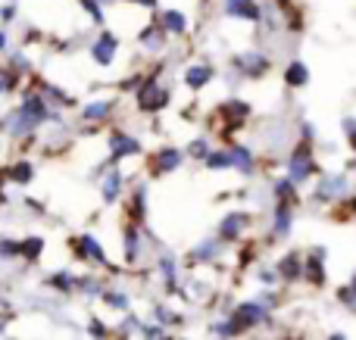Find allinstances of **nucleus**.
Listing matches in <instances>:
<instances>
[{"mask_svg": "<svg viewBox=\"0 0 356 340\" xmlns=\"http://www.w3.org/2000/svg\"><path fill=\"white\" fill-rule=\"evenodd\" d=\"M313 169V156H309V147H297V153L291 156V178L303 181Z\"/></svg>", "mask_w": 356, "mask_h": 340, "instance_id": "obj_1", "label": "nucleus"}, {"mask_svg": "<svg viewBox=\"0 0 356 340\" xmlns=\"http://www.w3.org/2000/svg\"><path fill=\"white\" fill-rule=\"evenodd\" d=\"M225 12L241 19H259V6L253 0H225Z\"/></svg>", "mask_w": 356, "mask_h": 340, "instance_id": "obj_2", "label": "nucleus"}, {"mask_svg": "<svg viewBox=\"0 0 356 340\" xmlns=\"http://www.w3.org/2000/svg\"><path fill=\"white\" fill-rule=\"evenodd\" d=\"M113 56H116V37H113V35H104L97 44H94V60H97L100 66H110Z\"/></svg>", "mask_w": 356, "mask_h": 340, "instance_id": "obj_3", "label": "nucleus"}, {"mask_svg": "<svg viewBox=\"0 0 356 340\" xmlns=\"http://www.w3.org/2000/svg\"><path fill=\"white\" fill-rule=\"evenodd\" d=\"M347 194V178H332V175H325L319 185V200H328V197H344Z\"/></svg>", "mask_w": 356, "mask_h": 340, "instance_id": "obj_4", "label": "nucleus"}, {"mask_svg": "<svg viewBox=\"0 0 356 340\" xmlns=\"http://www.w3.org/2000/svg\"><path fill=\"white\" fill-rule=\"evenodd\" d=\"M141 106L144 110H160V106H166V91H160L156 81H150V85L141 91Z\"/></svg>", "mask_w": 356, "mask_h": 340, "instance_id": "obj_5", "label": "nucleus"}, {"mask_svg": "<svg viewBox=\"0 0 356 340\" xmlns=\"http://www.w3.org/2000/svg\"><path fill=\"white\" fill-rule=\"evenodd\" d=\"M238 66H244V72L250 75V78H257L259 72H266V69H269V60H266V56H259V53H247V56H241V60H238Z\"/></svg>", "mask_w": 356, "mask_h": 340, "instance_id": "obj_6", "label": "nucleus"}, {"mask_svg": "<svg viewBox=\"0 0 356 340\" xmlns=\"http://www.w3.org/2000/svg\"><path fill=\"white\" fill-rule=\"evenodd\" d=\"M110 147H113V156H129V153H138L141 144H138L135 137H129V135H113Z\"/></svg>", "mask_w": 356, "mask_h": 340, "instance_id": "obj_7", "label": "nucleus"}, {"mask_svg": "<svg viewBox=\"0 0 356 340\" xmlns=\"http://www.w3.org/2000/svg\"><path fill=\"white\" fill-rule=\"evenodd\" d=\"M284 81H288L291 87H303L309 81V69L303 66V62H291L288 72H284Z\"/></svg>", "mask_w": 356, "mask_h": 340, "instance_id": "obj_8", "label": "nucleus"}, {"mask_svg": "<svg viewBox=\"0 0 356 340\" xmlns=\"http://www.w3.org/2000/svg\"><path fill=\"white\" fill-rule=\"evenodd\" d=\"M209 78H213V69L209 66H194V69H188V75H184V81H188L194 91L203 85H209Z\"/></svg>", "mask_w": 356, "mask_h": 340, "instance_id": "obj_9", "label": "nucleus"}, {"mask_svg": "<svg viewBox=\"0 0 356 340\" xmlns=\"http://www.w3.org/2000/svg\"><path fill=\"white\" fill-rule=\"evenodd\" d=\"M178 162H181V153L178 150H172V147H166L160 156H156V172H172V169H178Z\"/></svg>", "mask_w": 356, "mask_h": 340, "instance_id": "obj_10", "label": "nucleus"}, {"mask_svg": "<svg viewBox=\"0 0 356 340\" xmlns=\"http://www.w3.org/2000/svg\"><path fill=\"white\" fill-rule=\"evenodd\" d=\"M163 28H166V31H175V35H181V31L188 28V19H184L178 10H169V12H163Z\"/></svg>", "mask_w": 356, "mask_h": 340, "instance_id": "obj_11", "label": "nucleus"}, {"mask_svg": "<svg viewBox=\"0 0 356 340\" xmlns=\"http://www.w3.org/2000/svg\"><path fill=\"white\" fill-rule=\"evenodd\" d=\"M244 222H247V216H228L225 222H222V237H228V241H232V237H238L241 231H244Z\"/></svg>", "mask_w": 356, "mask_h": 340, "instance_id": "obj_12", "label": "nucleus"}, {"mask_svg": "<svg viewBox=\"0 0 356 340\" xmlns=\"http://www.w3.org/2000/svg\"><path fill=\"white\" fill-rule=\"evenodd\" d=\"M228 156H232V166H238L244 175L253 169V156H250V150H247V147H234Z\"/></svg>", "mask_w": 356, "mask_h": 340, "instance_id": "obj_13", "label": "nucleus"}, {"mask_svg": "<svg viewBox=\"0 0 356 340\" xmlns=\"http://www.w3.org/2000/svg\"><path fill=\"white\" fill-rule=\"evenodd\" d=\"M79 247H85V250H81V256H88V260H97V262L106 260V256H104V247H100L94 237H79Z\"/></svg>", "mask_w": 356, "mask_h": 340, "instance_id": "obj_14", "label": "nucleus"}, {"mask_svg": "<svg viewBox=\"0 0 356 340\" xmlns=\"http://www.w3.org/2000/svg\"><path fill=\"white\" fill-rule=\"evenodd\" d=\"M119 187H122V175H119V172H110V175H106V181H104V197H106V203H113V200L119 197Z\"/></svg>", "mask_w": 356, "mask_h": 340, "instance_id": "obj_15", "label": "nucleus"}, {"mask_svg": "<svg viewBox=\"0 0 356 340\" xmlns=\"http://www.w3.org/2000/svg\"><path fill=\"white\" fill-rule=\"evenodd\" d=\"M110 110H113V103H110V100H100V103L85 106V116H88V119H104Z\"/></svg>", "mask_w": 356, "mask_h": 340, "instance_id": "obj_16", "label": "nucleus"}, {"mask_svg": "<svg viewBox=\"0 0 356 340\" xmlns=\"http://www.w3.org/2000/svg\"><path fill=\"white\" fill-rule=\"evenodd\" d=\"M125 256H129V260H138V256H141V241H138L135 231L125 235Z\"/></svg>", "mask_w": 356, "mask_h": 340, "instance_id": "obj_17", "label": "nucleus"}, {"mask_svg": "<svg viewBox=\"0 0 356 340\" xmlns=\"http://www.w3.org/2000/svg\"><path fill=\"white\" fill-rule=\"evenodd\" d=\"M288 231H291V212L282 206V210H278V219H275V235L282 237V235H288Z\"/></svg>", "mask_w": 356, "mask_h": 340, "instance_id": "obj_18", "label": "nucleus"}, {"mask_svg": "<svg viewBox=\"0 0 356 340\" xmlns=\"http://www.w3.org/2000/svg\"><path fill=\"white\" fill-rule=\"evenodd\" d=\"M207 166H213V169L232 166V156H228V153H209V156H207Z\"/></svg>", "mask_w": 356, "mask_h": 340, "instance_id": "obj_19", "label": "nucleus"}, {"mask_svg": "<svg viewBox=\"0 0 356 340\" xmlns=\"http://www.w3.org/2000/svg\"><path fill=\"white\" fill-rule=\"evenodd\" d=\"M156 28H160V25H156ZM156 28L144 31V44H147V47H154V50H160V44H163V35H156Z\"/></svg>", "mask_w": 356, "mask_h": 340, "instance_id": "obj_20", "label": "nucleus"}, {"mask_svg": "<svg viewBox=\"0 0 356 340\" xmlns=\"http://www.w3.org/2000/svg\"><path fill=\"white\" fill-rule=\"evenodd\" d=\"M106 303L116 306V309H125V306H129V300H125V294H106Z\"/></svg>", "mask_w": 356, "mask_h": 340, "instance_id": "obj_21", "label": "nucleus"}, {"mask_svg": "<svg viewBox=\"0 0 356 340\" xmlns=\"http://www.w3.org/2000/svg\"><path fill=\"white\" fill-rule=\"evenodd\" d=\"M13 85H16V78H13V75L6 72V69H0V94H6Z\"/></svg>", "mask_w": 356, "mask_h": 340, "instance_id": "obj_22", "label": "nucleus"}, {"mask_svg": "<svg viewBox=\"0 0 356 340\" xmlns=\"http://www.w3.org/2000/svg\"><path fill=\"white\" fill-rule=\"evenodd\" d=\"M81 6H85V10H88V12H91V16H94V19H97V22H100V19H104V16H100V6H97V3H94V0H81Z\"/></svg>", "mask_w": 356, "mask_h": 340, "instance_id": "obj_23", "label": "nucleus"}, {"mask_svg": "<svg viewBox=\"0 0 356 340\" xmlns=\"http://www.w3.org/2000/svg\"><path fill=\"white\" fill-rule=\"evenodd\" d=\"M282 272H288V278H297V260H288V262H282Z\"/></svg>", "mask_w": 356, "mask_h": 340, "instance_id": "obj_24", "label": "nucleus"}, {"mask_svg": "<svg viewBox=\"0 0 356 340\" xmlns=\"http://www.w3.org/2000/svg\"><path fill=\"white\" fill-rule=\"evenodd\" d=\"M16 181H29L31 178V166H16V175H13Z\"/></svg>", "mask_w": 356, "mask_h": 340, "instance_id": "obj_25", "label": "nucleus"}, {"mask_svg": "<svg viewBox=\"0 0 356 340\" xmlns=\"http://www.w3.org/2000/svg\"><path fill=\"white\" fill-rule=\"evenodd\" d=\"M207 256H209V260H213V256H216V244H203V247H200V253H197V260H207Z\"/></svg>", "mask_w": 356, "mask_h": 340, "instance_id": "obj_26", "label": "nucleus"}, {"mask_svg": "<svg viewBox=\"0 0 356 340\" xmlns=\"http://www.w3.org/2000/svg\"><path fill=\"white\" fill-rule=\"evenodd\" d=\"M191 153H194V156H207V141H194V144H191Z\"/></svg>", "mask_w": 356, "mask_h": 340, "instance_id": "obj_27", "label": "nucleus"}, {"mask_svg": "<svg viewBox=\"0 0 356 340\" xmlns=\"http://www.w3.org/2000/svg\"><path fill=\"white\" fill-rule=\"evenodd\" d=\"M135 3H141V6H154L156 0H135Z\"/></svg>", "mask_w": 356, "mask_h": 340, "instance_id": "obj_28", "label": "nucleus"}, {"mask_svg": "<svg viewBox=\"0 0 356 340\" xmlns=\"http://www.w3.org/2000/svg\"><path fill=\"white\" fill-rule=\"evenodd\" d=\"M0 47H6V35H3V31H0Z\"/></svg>", "mask_w": 356, "mask_h": 340, "instance_id": "obj_29", "label": "nucleus"}]
</instances>
